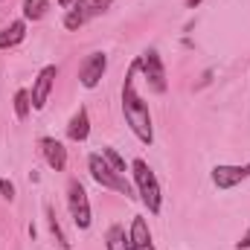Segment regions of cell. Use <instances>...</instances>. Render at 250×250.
<instances>
[{
  "label": "cell",
  "mask_w": 250,
  "mask_h": 250,
  "mask_svg": "<svg viewBox=\"0 0 250 250\" xmlns=\"http://www.w3.org/2000/svg\"><path fill=\"white\" fill-rule=\"evenodd\" d=\"M70 212H73V221H76V227L79 230H87L90 227V204H87V192L84 187L79 184V181H70Z\"/></svg>",
  "instance_id": "8992f818"
},
{
  "label": "cell",
  "mask_w": 250,
  "mask_h": 250,
  "mask_svg": "<svg viewBox=\"0 0 250 250\" xmlns=\"http://www.w3.org/2000/svg\"><path fill=\"white\" fill-rule=\"evenodd\" d=\"M50 9V0H23V18L26 21H41Z\"/></svg>",
  "instance_id": "9a60e30c"
},
{
  "label": "cell",
  "mask_w": 250,
  "mask_h": 250,
  "mask_svg": "<svg viewBox=\"0 0 250 250\" xmlns=\"http://www.w3.org/2000/svg\"><path fill=\"white\" fill-rule=\"evenodd\" d=\"M56 76H59L56 64H47V67L38 73V79H35V84H32V108H35V111H41V108L47 105V96H50V90H53V84H56Z\"/></svg>",
  "instance_id": "ba28073f"
},
{
  "label": "cell",
  "mask_w": 250,
  "mask_h": 250,
  "mask_svg": "<svg viewBox=\"0 0 250 250\" xmlns=\"http://www.w3.org/2000/svg\"><path fill=\"white\" fill-rule=\"evenodd\" d=\"M131 169H134V181H137V187H140V195H143L148 212H160V184H157L154 172L148 169V163L137 157V160L131 163Z\"/></svg>",
  "instance_id": "3957f363"
},
{
  "label": "cell",
  "mask_w": 250,
  "mask_h": 250,
  "mask_svg": "<svg viewBox=\"0 0 250 250\" xmlns=\"http://www.w3.org/2000/svg\"><path fill=\"white\" fill-rule=\"evenodd\" d=\"M87 134H90V117H87V108H79V111L73 114L70 125H67V137H70L73 143H82V140H87Z\"/></svg>",
  "instance_id": "8fae6325"
},
{
  "label": "cell",
  "mask_w": 250,
  "mask_h": 250,
  "mask_svg": "<svg viewBox=\"0 0 250 250\" xmlns=\"http://www.w3.org/2000/svg\"><path fill=\"white\" fill-rule=\"evenodd\" d=\"M0 195H3L6 201H12V198H15V184L3 178V181H0Z\"/></svg>",
  "instance_id": "ac0fdd59"
},
{
  "label": "cell",
  "mask_w": 250,
  "mask_h": 250,
  "mask_svg": "<svg viewBox=\"0 0 250 250\" xmlns=\"http://www.w3.org/2000/svg\"><path fill=\"white\" fill-rule=\"evenodd\" d=\"M140 70H143V76H146V82H148V87L154 93L166 90V70H163V62H160L157 50H148V53L140 56Z\"/></svg>",
  "instance_id": "5b68a950"
},
{
  "label": "cell",
  "mask_w": 250,
  "mask_h": 250,
  "mask_svg": "<svg viewBox=\"0 0 250 250\" xmlns=\"http://www.w3.org/2000/svg\"><path fill=\"white\" fill-rule=\"evenodd\" d=\"M29 108H32V96L26 90H18L15 93V114H18V120H26L29 117Z\"/></svg>",
  "instance_id": "2e32d148"
},
{
  "label": "cell",
  "mask_w": 250,
  "mask_h": 250,
  "mask_svg": "<svg viewBox=\"0 0 250 250\" xmlns=\"http://www.w3.org/2000/svg\"><path fill=\"white\" fill-rule=\"evenodd\" d=\"M105 70H108V56H105V53H90L87 62L79 67V82H82L84 87H96V84L102 82Z\"/></svg>",
  "instance_id": "52a82bcc"
},
{
  "label": "cell",
  "mask_w": 250,
  "mask_h": 250,
  "mask_svg": "<svg viewBox=\"0 0 250 250\" xmlns=\"http://www.w3.org/2000/svg\"><path fill=\"white\" fill-rule=\"evenodd\" d=\"M198 3H201V0H187V6H189V9H195Z\"/></svg>",
  "instance_id": "ffe728a7"
},
{
  "label": "cell",
  "mask_w": 250,
  "mask_h": 250,
  "mask_svg": "<svg viewBox=\"0 0 250 250\" xmlns=\"http://www.w3.org/2000/svg\"><path fill=\"white\" fill-rule=\"evenodd\" d=\"M108 6H111V0H76V3L70 6L67 18H64V26H67V29H79V26H84L90 18L102 15Z\"/></svg>",
  "instance_id": "277c9868"
},
{
  "label": "cell",
  "mask_w": 250,
  "mask_h": 250,
  "mask_svg": "<svg viewBox=\"0 0 250 250\" xmlns=\"http://www.w3.org/2000/svg\"><path fill=\"white\" fill-rule=\"evenodd\" d=\"M250 178V163L245 166H215L212 169V184L218 189H233L236 184Z\"/></svg>",
  "instance_id": "9c48e42d"
},
{
  "label": "cell",
  "mask_w": 250,
  "mask_h": 250,
  "mask_svg": "<svg viewBox=\"0 0 250 250\" xmlns=\"http://www.w3.org/2000/svg\"><path fill=\"white\" fill-rule=\"evenodd\" d=\"M87 166H90V175H93V181H96L99 187L114 189V192H120V195L134 198V189H131V184L125 181V175H120L102 154H90V157H87Z\"/></svg>",
  "instance_id": "7a4b0ae2"
},
{
  "label": "cell",
  "mask_w": 250,
  "mask_h": 250,
  "mask_svg": "<svg viewBox=\"0 0 250 250\" xmlns=\"http://www.w3.org/2000/svg\"><path fill=\"white\" fill-rule=\"evenodd\" d=\"M131 250H154L151 245H143V248H131Z\"/></svg>",
  "instance_id": "7402d4cb"
},
{
  "label": "cell",
  "mask_w": 250,
  "mask_h": 250,
  "mask_svg": "<svg viewBox=\"0 0 250 250\" xmlns=\"http://www.w3.org/2000/svg\"><path fill=\"white\" fill-rule=\"evenodd\" d=\"M137 70H140V59L128 67V76H125V84H123V114L128 125H131V131L137 134V140L140 143H146V146H151V140H154V128H151V114H148V105L143 102V96L137 93V87H134V76H137Z\"/></svg>",
  "instance_id": "6da1fadb"
},
{
  "label": "cell",
  "mask_w": 250,
  "mask_h": 250,
  "mask_svg": "<svg viewBox=\"0 0 250 250\" xmlns=\"http://www.w3.org/2000/svg\"><path fill=\"white\" fill-rule=\"evenodd\" d=\"M236 248H239V250H250V230L239 239V242H236Z\"/></svg>",
  "instance_id": "d6986e66"
},
{
  "label": "cell",
  "mask_w": 250,
  "mask_h": 250,
  "mask_svg": "<svg viewBox=\"0 0 250 250\" xmlns=\"http://www.w3.org/2000/svg\"><path fill=\"white\" fill-rule=\"evenodd\" d=\"M41 154H44V160L56 172H64V166H67V148H64L56 137H41Z\"/></svg>",
  "instance_id": "30bf717a"
},
{
  "label": "cell",
  "mask_w": 250,
  "mask_h": 250,
  "mask_svg": "<svg viewBox=\"0 0 250 250\" xmlns=\"http://www.w3.org/2000/svg\"><path fill=\"white\" fill-rule=\"evenodd\" d=\"M105 242H108V250H131V239H125V230L120 224H114V227L108 230Z\"/></svg>",
  "instance_id": "5bb4252c"
},
{
  "label": "cell",
  "mask_w": 250,
  "mask_h": 250,
  "mask_svg": "<svg viewBox=\"0 0 250 250\" xmlns=\"http://www.w3.org/2000/svg\"><path fill=\"white\" fill-rule=\"evenodd\" d=\"M131 248H143V245H151V233H148V224H146V218L143 215H137L134 218V224H131Z\"/></svg>",
  "instance_id": "4fadbf2b"
},
{
  "label": "cell",
  "mask_w": 250,
  "mask_h": 250,
  "mask_svg": "<svg viewBox=\"0 0 250 250\" xmlns=\"http://www.w3.org/2000/svg\"><path fill=\"white\" fill-rule=\"evenodd\" d=\"M23 38H26V23H23V21H15V23H9V26L0 32V50L15 47V44H21Z\"/></svg>",
  "instance_id": "7c38bea8"
},
{
  "label": "cell",
  "mask_w": 250,
  "mask_h": 250,
  "mask_svg": "<svg viewBox=\"0 0 250 250\" xmlns=\"http://www.w3.org/2000/svg\"><path fill=\"white\" fill-rule=\"evenodd\" d=\"M102 157H105V160H108V163L120 172V175H125V160L117 154V151H114V148H111V146H105V148H102Z\"/></svg>",
  "instance_id": "e0dca14e"
},
{
  "label": "cell",
  "mask_w": 250,
  "mask_h": 250,
  "mask_svg": "<svg viewBox=\"0 0 250 250\" xmlns=\"http://www.w3.org/2000/svg\"><path fill=\"white\" fill-rule=\"evenodd\" d=\"M76 0H59V6H73Z\"/></svg>",
  "instance_id": "44dd1931"
}]
</instances>
